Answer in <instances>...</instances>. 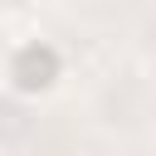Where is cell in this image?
<instances>
[{
	"mask_svg": "<svg viewBox=\"0 0 156 156\" xmlns=\"http://www.w3.org/2000/svg\"><path fill=\"white\" fill-rule=\"evenodd\" d=\"M54 68H58L54 49H39V44H29V49L15 58V78H20V88H44V83L54 78Z\"/></svg>",
	"mask_w": 156,
	"mask_h": 156,
	"instance_id": "obj_1",
	"label": "cell"
}]
</instances>
